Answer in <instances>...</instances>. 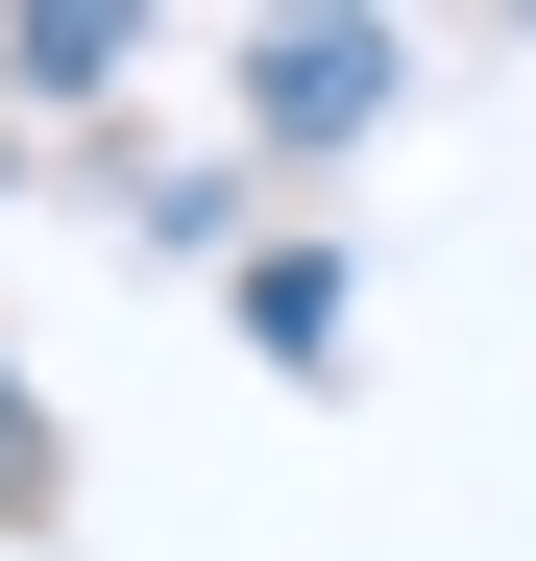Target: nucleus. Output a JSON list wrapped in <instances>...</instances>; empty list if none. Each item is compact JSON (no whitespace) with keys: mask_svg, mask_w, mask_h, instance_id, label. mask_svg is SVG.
Here are the masks:
<instances>
[{"mask_svg":"<svg viewBox=\"0 0 536 561\" xmlns=\"http://www.w3.org/2000/svg\"><path fill=\"white\" fill-rule=\"evenodd\" d=\"M268 123H293V147L391 123V49H366V25H268Z\"/></svg>","mask_w":536,"mask_h":561,"instance_id":"f257e3e1","label":"nucleus"},{"mask_svg":"<svg viewBox=\"0 0 536 561\" xmlns=\"http://www.w3.org/2000/svg\"><path fill=\"white\" fill-rule=\"evenodd\" d=\"M244 342H268V366H317V342H341V268H317V244H293V268H244Z\"/></svg>","mask_w":536,"mask_h":561,"instance_id":"f03ea898","label":"nucleus"}]
</instances>
